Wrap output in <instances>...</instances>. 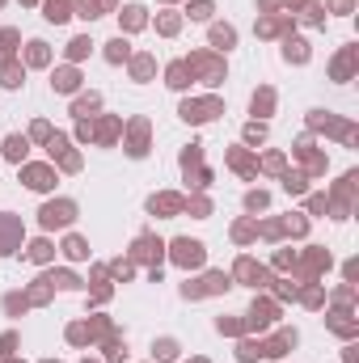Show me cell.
I'll return each instance as SVG.
<instances>
[{
    "mask_svg": "<svg viewBox=\"0 0 359 363\" xmlns=\"http://www.w3.org/2000/svg\"><path fill=\"white\" fill-rule=\"evenodd\" d=\"M177 249H182V262H199V245L195 241H177Z\"/></svg>",
    "mask_w": 359,
    "mask_h": 363,
    "instance_id": "cell-1",
    "label": "cell"
}]
</instances>
